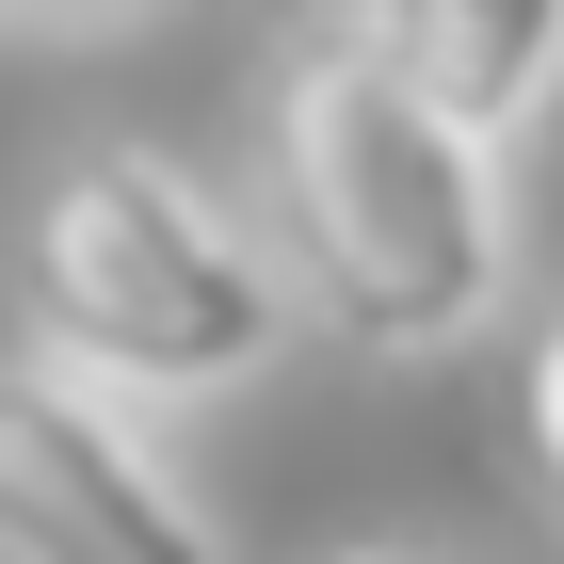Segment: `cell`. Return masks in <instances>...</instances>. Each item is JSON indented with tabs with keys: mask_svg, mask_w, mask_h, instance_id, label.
Returning <instances> with one entry per match:
<instances>
[{
	"mask_svg": "<svg viewBox=\"0 0 564 564\" xmlns=\"http://www.w3.org/2000/svg\"><path fill=\"white\" fill-rule=\"evenodd\" d=\"M323 564H435V549H388V532H355V549H323Z\"/></svg>",
	"mask_w": 564,
	"mask_h": 564,
	"instance_id": "6",
	"label": "cell"
},
{
	"mask_svg": "<svg viewBox=\"0 0 564 564\" xmlns=\"http://www.w3.org/2000/svg\"><path fill=\"white\" fill-rule=\"evenodd\" d=\"M517 468H532V500L564 517V306L517 339Z\"/></svg>",
	"mask_w": 564,
	"mask_h": 564,
	"instance_id": "5",
	"label": "cell"
},
{
	"mask_svg": "<svg viewBox=\"0 0 564 564\" xmlns=\"http://www.w3.org/2000/svg\"><path fill=\"white\" fill-rule=\"evenodd\" d=\"M259 242L306 323L371 355H452L517 291V177L339 33H291L259 65Z\"/></svg>",
	"mask_w": 564,
	"mask_h": 564,
	"instance_id": "2",
	"label": "cell"
},
{
	"mask_svg": "<svg viewBox=\"0 0 564 564\" xmlns=\"http://www.w3.org/2000/svg\"><path fill=\"white\" fill-rule=\"evenodd\" d=\"M0 564H226V532L145 452V420L0 355Z\"/></svg>",
	"mask_w": 564,
	"mask_h": 564,
	"instance_id": "3",
	"label": "cell"
},
{
	"mask_svg": "<svg viewBox=\"0 0 564 564\" xmlns=\"http://www.w3.org/2000/svg\"><path fill=\"white\" fill-rule=\"evenodd\" d=\"M0 306H17V371L113 403H226L291 355V274H274L259 210L210 194L177 145H48L0 210Z\"/></svg>",
	"mask_w": 564,
	"mask_h": 564,
	"instance_id": "1",
	"label": "cell"
},
{
	"mask_svg": "<svg viewBox=\"0 0 564 564\" xmlns=\"http://www.w3.org/2000/svg\"><path fill=\"white\" fill-rule=\"evenodd\" d=\"M339 48L388 65L435 130H468L484 162L564 97V0H371V17H339Z\"/></svg>",
	"mask_w": 564,
	"mask_h": 564,
	"instance_id": "4",
	"label": "cell"
}]
</instances>
